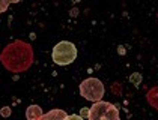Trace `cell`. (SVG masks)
Segmentation results:
<instances>
[{"label": "cell", "instance_id": "5b68a950", "mask_svg": "<svg viewBox=\"0 0 158 120\" xmlns=\"http://www.w3.org/2000/svg\"><path fill=\"white\" fill-rule=\"evenodd\" d=\"M44 116V113H42V108L39 107V105H30V107H27L26 110V117L27 120H38L41 119Z\"/></svg>", "mask_w": 158, "mask_h": 120}, {"label": "cell", "instance_id": "ba28073f", "mask_svg": "<svg viewBox=\"0 0 158 120\" xmlns=\"http://www.w3.org/2000/svg\"><path fill=\"white\" fill-rule=\"evenodd\" d=\"M8 6H9V3H8V2H0V14H2V12H5V9H6Z\"/></svg>", "mask_w": 158, "mask_h": 120}, {"label": "cell", "instance_id": "3957f363", "mask_svg": "<svg viewBox=\"0 0 158 120\" xmlns=\"http://www.w3.org/2000/svg\"><path fill=\"white\" fill-rule=\"evenodd\" d=\"M104 93H106L104 84L98 78H86L85 81H81V84H80V95L83 96L86 101H90L94 104L102 101Z\"/></svg>", "mask_w": 158, "mask_h": 120}, {"label": "cell", "instance_id": "52a82bcc", "mask_svg": "<svg viewBox=\"0 0 158 120\" xmlns=\"http://www.w3.org/2000/svg\"><path fill=\"white\" fill-rule=\"evenodd\" d=\"M63 120H83V117L78 114H71V116H66Z\"/></svg>", "mask_w": 158, "mask_h": 120}, {"label": "cell", "instance_id": "8992f818", "mask_svg": "<svg viewBox=\"0 0 158 120\" xmlns=\"http://www.w3.org/2000/svg\"><path fill=\"white\" fill-rule=\"evenodd\" d=\"M0 114H2L3 117H9V116H11V108L9 107H3L2 108V111H0Z\"/></svg>", "mask_w": 158, "mask_h": 120}, {"label": "cell", "instance_id": "6da1fadb", "mask_svg": "<svg viewBox=\"0 0 158 120\" xmlns=\"http://www.w3.org/2000/svg\"><path fill=\"white\" fill-rule=\"evenodd\" d=\"M51 57H53V62L59 66L71 65L74 60L77 59V48L69 41H60L53 48Z\"/></svg>", "mask_w": 158, "mask_h": 120}, {"label": "cell", "instance_id": "277c9868", "mask_svg": "<svg viewBox=\"0 0 158 120\" xmlns=\"http://www.w3.org/2000/svg\"><path fill=\"white\" fill-rule=\"evenodd\" d=\"M66 116H68V114H66L63 110L54 108V110H50L48 113H45L41 119H38V120H63Z\"/></svg>", "mask_w": 158, "mask_h": 120}, {"label": "cell", "instance_id": "7a4b0ae2", "mask_svg": "<svg viewBox=\"0 0 158 120\" xmlns=\"http://www.w3.org/2000/svg\"><path fill=\"white\" fill-rule=\"evenodd\" d=\"M87 120H121L119 108L106 101L95 102L92 108H89Z\"/></svg>", "mask_w": 158, "mask_h": 120}]
</instances>
